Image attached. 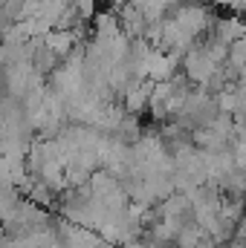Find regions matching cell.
<instances>
[{
	"label": "cell",
	"mask_w": 246,
	"mask_h": 248,
	"mask_svg": "<svg viewBox=\"0 0 246 248\" xmlns=\"http://www.w3.org/2000/svg\"><path fill=\"white\" fill-rule=\"evenodd\" d=\"M99 3H107V6H113V0H99Z\"/></svg>",
	"instance_id": "1"
}]
</instances>
